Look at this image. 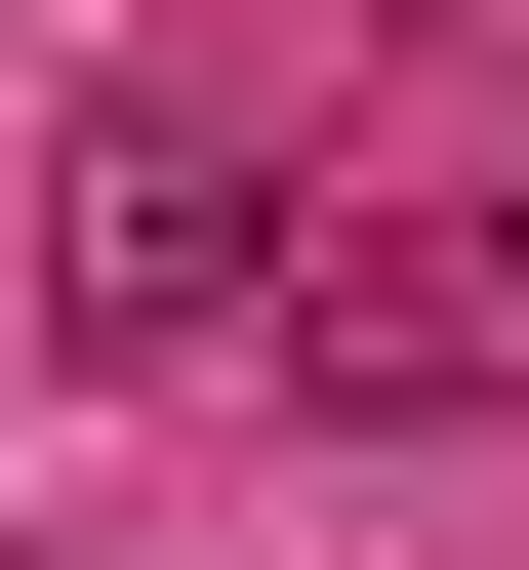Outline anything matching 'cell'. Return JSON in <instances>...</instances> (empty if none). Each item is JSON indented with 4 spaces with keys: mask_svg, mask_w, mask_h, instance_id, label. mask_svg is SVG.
I'll return each mask as SVG.
<instances>
[{
    "mask_svg": "<svg viewBox=\"0 0 529 570\" xmlns=\"http://www.w3.org/2000/svg\"><path fill=\"white\" fill-rule=\"evenodd\" d=\"M285 407H326V449H489V407H529V204H366V245H285Z\"/></svg>",
    "mask_w": 529,
    "mask_h": 570,
    "instance_id": "obj_1",
    "label": "cell"
},
{
    "mask_svg": "<svg viewBox=\"0 0 529 570\" xmlns=\"http://www.w3.org/2000/svg\"><path fill=\"white\" fill-rule=\"evenodd\" d=\"M41 326H82V367H245L285 326L245 164H204V122H82V164H41Z\"/></svg>",
    "mask_w": 529,
    "mask_h": 570,
    "instance_id": "obj_2",
    "label": "cell"
}]
</instances>
